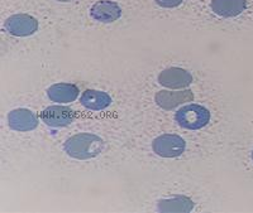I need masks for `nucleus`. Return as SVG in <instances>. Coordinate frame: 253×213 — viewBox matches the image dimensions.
<instances>
[{"label": "nucleus", "instance_id": "6e6552de", "mask_svg": "<svg viewBox=\"0 0 253 213\" xmlns=\"http://www.w3.org/2000/svg\"><path fill=\"white\" fill-rule=\"evenodd\" d=\"M90 15L92 19L100 23H113L118 20L122 15V9L114 1L110 0H100L96 1L90 9Z\"/></svg>", "mask_w": 253, "mask_h": 213}, {"label": "nucleus", "instance_id": "f257e3e1", "mask_svg": "<svg viewBox=\"0 0 253 213\" xmlns=\"http://www.w3.org/2000/svg\"><path fill=\"white\" fill-rule=\"evenodd\" d=\"M63 149L71 158L86 160L98 156L103 152L104 141L94 134L81 133L67 139Z\"/></svg>", "mask_w": 253, "mask_h": 213}, {"label": "nucleus", "instance_id": "20e7f679", "mask_svg": "<svg viewBox=\"0 0 253 213\" xmlns=\"http://www.w3.org/2000/svg\"><path fill=\"white\" fill-rule=\"evenodd\" d=\"M4 28L15 37H28L38 29V22L36 18L28 14H14L9 17L4 23Z\"/></svg>", "mask_w": 253, "mask_h": 213}, {"label": "nucleus", "instance_id": "9d476101", "mask_svg": "<svg viewBox=\"0 0 253 213\" xmlns=\"http://www.w3.org/2000/svg\"><path fill=\"white\" fill-rule=\"evenodd\" d=\"M247 8L246 0H213L211 9L216 15L223 18H233L242 14Z\"/></svg>", "mask_w": 253, "mask_h": 213}, {"label": "nucleus", "instance_id": "1a4fd4ad", "mask_svg": "<svg viewBox=\"0 0 253 213\" xmlns=\"http://www.w3.org/2000/svg\"><path fill=\"white\" fill-rule=\"evenodd\" d=\"M8 124L17 131H31L38 126V119L31 110L15 109L9 113Z\"/></svg>", "mask_w": 253, "mask_h": 213}, {"label": "nucleus", "instance_id": "dca6fc26", "mask_svg": "<svg viewBox=\"0 0 253 213\" xmlns=\"http://www.w3.org/2000/svg\"><path fill=\"white\" fill-rule=\"evenodd\" d=\"M252 159H253V152H252Z\"/></svg>", "mask_w": 253, "mask_h": 213}, {"label": "nucleus", "instance_id": "423d86ee", "mask_svg": "<svg viewBox=\"0 0 253 213\" xmlns=\"http://www.w3.org/2000/svg\"><path fill=\"white\" fill-rule=\"evenodd\" d=\"M158 82L167 89H185L193 82V76L184 68L170 67L160 73Z\"/></svg>", "mask_w": 253, "mask_h": 213}, {"label": "nucleus", "instance_id": "4468645a", "mask_svg": "<svg viewBox=\"0 0 253 213\" xmlns=\"http://www.w3.org/2000/svg\"><path fill=\"white\" fill-rule=\"evenodd\" d=\"M184 0H156V3L162 8H176L182 3Z\"/></svg>", "mask_w": 253, "mask_h": 213}, {"label": "nucleus", "instance_id": "f8f14e48", "mask_svg": "<svg viewBox=\"0 0 253 213\" xmlns=\"http://www.w3.org/2000/svg\"><path fill=\"white\" fill-rule=\"evenodd\" d=\"M80 102L83 106L89 110L99 111V110L107 109L112 102V98L107 92L103 91H96V90H86L83 93L80 98Z\"/></svg>", "mask_w": 253, "mask_h": 213}, {"label": "nucleus", "instance_id": "f03ea898", "mask_svg": "<svg viewBox=\"0 0 253 213\" xmlns=\"http://www.w3.org/2000/svg\"><path fill=\"white\" fill-rule=\"evenodd\" d=\"M176 122L184 129L198 130L208 125L210 113L202 105H186L176 113Z\"/></svg>", "mask_w": 253, "mask_h": 213}, {"label": "nucleus", "instance_id": "0eeeda50", "mask_svg": "<svg viewBox=\"0 0 253 213\" xmlns=\"http://www.w3.org/2000/svg\"><path fill=\"white\" fill-rule=\"evenodd\" d=\"M156 104L164 110H173L185 102L194 100V92L191 90L184 91H166L162 90L156 93Z\"/></svg>", "mask_w": 253, "mask_h": 213}, {"label": "nucleus", "instance_id": "ddd939ff", "mask_svg": "<svg viewBox=\"0 0 253 213\" xmlns=\"http://www.w3.org/2000/svg\"><path fill=\"white\" fill-rule=\"evenodd\" d=\"M194 202L185 196L172 197L164 199L158 203V212H191L194 210Z\"/></svg>", "mask_w": 253, "mask_h": 213}, {"label": "nucleus", "instance_id": "2eb2a0df", "mask_svg": "<svg viewBox=\"0 0 253 213\" xmlns=\"http://www.w3.org/2000/svg\"><path fill=\"white\" fill-rule=\"evenodd\" d=\"M56 1H61V3H70V1H75V0H56Z\"/></svg>", "mask_w": 253, "mask_h": 213}, {"label": "nucleus", "instance_id": "9b49d317", "mask_svg": "<svg viewBox=\"0 0 253 213\" xmlns=\"http://www.w3.org/2000/svg\"><path fill=\"white\" fill-rule=\"evenodd\" d=\"M47 95L53 102L67 104L76 100L79 96V89L74 84H56L47 90Z\"/></svg>", "mask_w": 253, "mask_h": 213}, {"label": "nucleus", "instance_id": "7ed1b4c3", "mask_svg": "<svg viewBox=\"0 0 253 213\" xmlns=\"http://www.w3.org/2000/svg\"><path fill=\"white\" fill-rule=\"evenodd\" d=\"M152 148L153 152L162 158H176L184 153L186 143L181 136L165 134L153 140Z\"/></svg>", "mask_w": 253, "mask_h": 213}, {"label": "nucleus", "instance_id": "39448f33", "mask_svg": "<svg viewBox=\"0 0 253 213\" xmlns=\"http://www.w3.org/2000/svg\"><path fill=\"white\" fill-rule=\"evenodd\" d=\"M40 116L44 124L52 127L69 126L75 118L70 107L60 106V105L46 107Z\"/></svg>", "mask_w": 253, "mask_h": 213}]
</instances>
